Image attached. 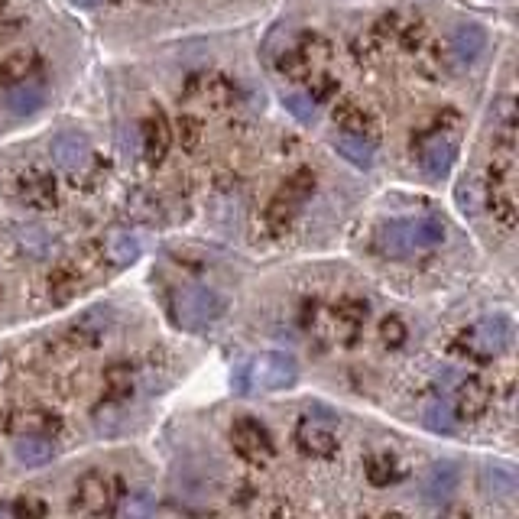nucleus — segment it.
Wrapping results in <instances>:
<instances>
[{"label":"nucleus","mask_w":519,"mask_h":519,"mask_svg":"<svg viewBox=\"0 0 519 519\" xmlns=\"http://www.w3.org/2000/svg\"><path fill=\"white\" fill-rule=\"evenodd\" d=\"M422 422L425 429H432L438 435H448L458 429V416H455V406H451L448 396H432L429 403L422 406Z\"/></svg>","instance_id":"b1692460"},{"label":"nucleus","mask_w":519,"mask_h":519,"mask_svg":"<svg viewBox=\"0 0 519 519\" xmlns=\"http://www.w3.org/2000/svg\"><path fill=\"white\" fill-rule=\"evenodd\" d=\"M231 445L247 464H257V468L270 464L276 455V442H273L270 429L250 416H241L231 425Z\"/></svg>","instance_id":"1a4fd4ad"},{"label":"nucleus","mask_w":519,"mask_h":519,"mask_svg":"<svg viewBox=\"0 0 519 519\" xmlns=\"http://www.w3.org/2000/svg\"><path fill=\"white\" fill-rule=\"evenodd\" d=\"M448 399H451V406H455L458 419H477V416H484L490 406V390L481 377H461Z\"/></svg>","instance_id":"2eb2a0df"},{"label":"nucleus","mask_w":519,"mask_h":519,"mask_svg":"<svg viewBox=\"0 0 519 519\" xmlns=\"http://www.w3.org/2000/svg\"><path fill=\"white\" fill-rule=\"evenodd\" d=\"M56 458V442L52 435H36V432H26L20 442H17V461L26 464V468H43Z\"/></svg>","instance_id":"6ab92c4d"},{"label":"nucleus","mask_w":519,"mask_h":519,"mask_svg":"<svg viewBox=\"0 0 519 519\" xmlns=\"http://www.w3.org/2000/svg\"><path fill=\"white\" fill-rule=\"evenodd\" d=\"M10 513H17V516H46V503H39V500H17L10 507Z\"/></svg>","instance_id":"2f4dec72"},{"label":"nucleus","mask_w":519,"mask_h":519,"mask_svg":"<svg viewBox=\"0 0 519 519\" xmlns=\"http://www.w3.org/2000/svg\"><path fill=\"white\" fill-rule=\"evenodd\" d=\"M52 159H56V166L62 172H69V176H82L91 166V159H95V150H91V140L85 133L65 130L52 140Z\"/></svg>","instance_id":"f8f14e48"},{"label":"nucleus","mask_w":519,"mask_h":519,"mask_svg":"<svg viewBox=\"0 0 519 519\" xmlns=\"http://www.w3.org/2000/svg\"><path fill=\"white\" fill-rule=\"evenodd\" d=\"M442 241H445V221L435 215H416L383 224L377 234V250L390 260H409L429 254Z\"/></svg>","instance_id":"f257e3e1"},{"label":"nucleus","mask_w":519,"mask_h":519,"mask_svg":"<svg viewBox=\"0 0 519 519\" xmlns=\"http://www.w3.org/2000/svg\"><path fill=\"white\" fill-rule=\"evenodd\" d=\"M121 497H124L121 477H114L111 471H88V474L78 477V484H75L72 510L85 513V516L117 513V503H121Z\"/></svg>","instance_id":"20e7f679"},{"label":"nucleus","mask_w":519,"mask_h":519,"mask_svg":"<svg viewBox=\"0 0 519 519\" xmlns=\"http://www.w3.org/2000/svg\"><path fill=\"white\" fill-rule=\"evenodd\" d=\"M179 130H182V143L185 146H195L198 140H202V121H198V117H182Z\"/></svg>","instance_id":"7c9ffc66"},{"label":"nucleus","mask_w":519,"mask_h":519,"mask_svg":"<svg viewBox=\"0 0 519 519\" xmlns=\"http://www.w3.org/2000/svg\"><path fill=\"white\" fill-rule=\"evenodd\" d=\"M484 487L487 484H494V494L497 497H510V494H516V477L510 474V471H503V468H484ZM490 494V497H494Z\"/></svg>","instance_id":"cd10ccee"},{"label":"nucleus","mask_w":519,"mask_h":519,"mask_svg":"<svg viewBox=\"0 0 519 519\" xmlns=\"http://www.w3.org/2000/svg\"><path fill=\"white\" fill-rule=\"evenodd\" d=\"M296 380H299L296 357H289L283 351H266V354L254 357V364L247 367V387H254L260 393L289 390Z\"/></svg>","instance_id":"0eeeda50"},{"label":"nucleus","mask_w":519,"mask_h":519,"mask_svg":"<svg viewBox=\"0 0 519 519\" xmlns=\"http://www.w3.org/2000/svg\"><path fill=\"white\" fill-rule=\"evenodd\" d=\"M143 4H153V0H143Z\"/></svg>","instance_id":"72a5a7b5"},{"label":"nucleus","mask_w":519,"mask_h":519,"mask_svg":"<svg viewBox=\"0 0 519 519\" xmlns=\"http://www.w3.org/2000/svg\"><path fill=\"white\" fill-rule=\"evenodd\" d=\"M182 98L192 104H202V108H211V111H224V108H234L237 98H241V91H237V85L228 75L198 72L185 82Z\"/></svg>","instance_id":"6e6552de"},{"label":"nucleus","mask_w":519,"mask_h":519,"mask_svg":"<svg viewBox=\"0 0 519 519\" xmlns=\"http://www.w3.org/2000/svg\"><path fill=\"white\" fill-rule=\"evenodd\" d=\"M72 4H75V7H101L104 0H72Z\"/></svg>","instance_id":"473e14b6"},{"label":"nucleus","mask_w":519,"mask_h":519,"mask_svg":"<svg viewBox=\"0 0 519 519\" xmlns=\"http://www.w3.org/2000/svg\"><path fill=\"white\" fill-rule=\"evenodd\" d=\"M416 156L419 166L429 179L442 182L451 166L458 159V127L451 121V127H445V117H438L435 127H425L416 133Z\"/></svg>","instance_id":"7ed1b4c3"},{"label":"nucleus","mask_w":519,"mask_h":519,"mask_svg":"<svg viewBox=\"0 0 519 519\" xmlns=\"http://www.w3.org/2000/svg\"><path fill=\"white\" fill-rule=\"evenodd\" d=\"M13 195H17L20 205L36 208V211H49V208H56V202H59L56 179H52V172L39 169V166L23 169L20 176L13 179Z\"/></svg>","instance_id":"9b49d317"},{"label":"nucleus","mask_w":519,"mask_h":519,"mask_svg":"<svg viewBox=\"0 0 519 519\" xmlns=\"http://www.w3.org/2000/svg\"><path fill=\"white\" fill-rule=\"evenodd\" d=\"M169 309H172V318H176V325L185 328V331H205L218 322L224 315V299L218 296L215 289L208 286H176L169 296Z\"/></svg>","instance_id":"f03ea898"},{"label":"nucleus","mask_w":519,"mask_h":519,"mask_svg":"<svg viewBox=\"0 0 519 519\" xmlns=\"http://www.w3.org/2000/svg\"><path fill=\"white\" fill-rule=\"evenodd\" d=\"M286 108L296 114L299 121H312V117H315V101H312L309 91H296V95H289Z\"/></svg>","instance_id":"c756f323"},{"label":"nucleus","mask_w":519,"mask_h":519,"mask_svg":"<svg viewBox=\"0 0 519 519\" xmlns=\"http://www.w3.org/2000/svg\"><path fill=\"white\" fill-rule=\"evenodd\" d=\"M104 257H108L114 266H130L140 260V241L124 228H114L108 237H104Z\"/></svg>","instance_id":"5701e85b"},{"label":"nucleus","mask_w":519,"mask_h":519,"mask_svg":"<svg viewBox=\"0 0 519 519\" xmlns=\"http://www.w3.org/2000/svg\"><path fill=\"white\" fill-rule=\"evenodd\" d=\"M510 341H513L510 318L490 315V318H481V322H474L468 331H461L458 348H461V354H468L471 361L484 364V361H490V357H497V354L507 351Z\"/></svg>","instance_id":"39448f33"},{"label":"nucleus","mask_w":519,"mask_h":519,"mask_svg":"<svg viewBox=\"0 0 519 519\" xmlns=\"http://www.w3.org/2000/svg\"><path fill=\"white\" fill-rule=\"evenodd\" d=\"M487 46V33H484V26H477V23H458L455 30H451V59H455L458 65H471L477 56L484 52Z\"/></svg>","instance_id":"f3484780"},{"label":"nucleus","mask_w":519,"mask_h":519,"mask_svg":"<svg viewBox=\"0 0 519 519\" xmlns=\"http://www.w3.org/2000/svg\"><path fill=\"white\" fill-rule=\"evenodd\" d=\"M0 101H4V108L10 114H20V117L36 114L46 104V78L43 75L23 78V82L0 91Z\"/></svg>","instance_id":"ddd939ff"},{"label":"nucleus","mask_w":519,"mask_h":519,"mask_svg":"<svg viewBox=\"0 0 519 519\" xmlns=\"http://www.w3.org/2000/svg\"><path fill=\"white\" fill-rule=\"evenodd\" d=\"M335 150H338V156L348 159L351 166L370 169V166H374V156H377V140L357 137V133H338V137H335Z\"/></svg>","instance_id":"a211bd4d"},{"label":"nucleus","mask_w":519,"mask_h":519,"mask_svg":"<svg viewBox=\"0 0 519 519\" xmlns=\"http://www.w3.org/2000/svg\"><path fill=\"white\" fill-rule=\"evenodd\" d=\"M331 117H335V124L341 127V133H357V137H370L377 140V117L370 114L361 101H338L335 111H331Z\"/></svg>","instance_id":"dca6fc26"},{"label":"nucleus","mask_w":519,"mask_h":519,"mask_svg":"<svg viewBox=\"0 0 519 519\" xmlns=\"http://www.w3.org/2000/svg\"><path fill=\"white\" fill-rule=\"evenodd\" d=\"M458 205H461L464 215H474L477 208H484V182L474 179V176L464 179L458 185Z\"/></svg>","instance_id":"bb28decb"},{"label":"nucleus","mask_w":519,"mask_h":519,"mask_svg":"<svg viewBox=\"0 0 519 519\" xmlns=\"http://www.w3.org/2000/svg\"><path fill=\"white\" fill-rule=\"evenodd\" d=\"M172 146V130H169V121L163 111H150L146 114V121L140 124V153L146 156V163L159 166L166 159Z\"/></svg>","instance_id":"4468645a"},{"label":"nucleus","mask_w":519,"mask_h":519,"mask_svg":"<svg viewBox=\"0 0 519 519\" xmlns=\"http://www.w3.org/2000/svg\"><path fill=\"white\" fill-rule=\"evenodd\" d=\"M380 338H383L387 348H403V344H406V325L399 322L396 315H390L387 322L380 325Z\"/></svg>","instance_id":"c85d7f7f"},{"label":"nucleus","mask_w":519,"mask_h":519,"mask_svg":"<svg viewBox=\"0 0 519 519\" xmlns=\"http://www.w3.org/2000/svg\"><path fill=\"white\" fill-rule=\"evenodd\" d=\"M82 289V266L78 263H62L56 273L49 276V292H52V302H69L72 296H78Z\"/></svg>","instance_id":"393cba45"},{"label":"nucleus","mask_w":519,"mask_h":519,"mask_svg":"<svg viewBox=\"0 0 519 519\" xmlns=\"http://www.w3.org/2000/svg\"><path fill=\"white\" fill-rule=\"evenodd\" d=\"M458 487V468L451 461H442V464H432V471L425 474V497L429 500H442V497H451Z\"/></svg>","instance_id":"a878e982"},{"label":"nucleus","mask_w":519,"mask_h":519,"mask_svg":"<svg viewBox=\"0 0 519 519\" xmlns=\"http://www.w3.org/2000/svg\"><path fill=\"white\" fill-rule=\"evenodd\" d=\"M296 448L305 458H331L338 451V432L335 422L325 416H312L305 412L296 425Z\"/></svg>","instance_id":"9d476101"},{"label":"nucleus","mask_w":519,"mask_h":519,"mask_svg":"<svg viewBox=\"0 0 519 519\" xmlns=\"http://www.w3.org/2000/svg\"><path fill=\"white\" fill-rule=\"evenodd\" d=\"M133 390H137V370L127 361H117L104 370V396H108L111 403H127Z\"/></svg>","instance_id":"412c9836"},{"label":"nucleus","mask_w":519,"mask_h":519,"mask_svg":"<svg viewBox=\"0 0 519 519\" xmlns=\"http://www.w3.org/2000/svg\"><path fill=\"white\" fill-rule=\"evenodd\" d=\"M364 474H367V481L374 487H393V484H399L406 477V468L399 464V458L390 455V451H377V455L367 458Z\"/></svg>","instance_id":"4be33fe9"},{"label":"nucleus","mask_w":519,"mask_h":519,"mask_svg":"<svg viewBox=\"0 0 519 519\" xmlns=\"http://www.w3.org/2000/svg\"><path fill=\"white\" fill-rule=\"evenodd\" d=\"M315 192V176L309 169H299L283 182V189L273 195L270 208H266V221L276 234L289 231V224L296 221V215L302 211V205L309 202V195Z\"/></svg>","instance_id":"423d86ee"},{"label":"nucleus","mask_w":519,"mask_h":519,"mask_svg":"<svg viewBox=\"0 0 519 519\" xmlns=\"http://www.w3.org/2000/svg\"><path fill=\"white\" fill-rule=\"evenodd\" d=\"M33 75H43V59H39L36 52H13V56L0 65V91Z\"/></svg>","instance_id":"aec40b11"}]
</instances>
